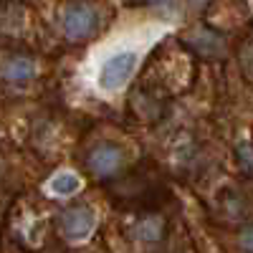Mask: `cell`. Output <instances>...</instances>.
<instances>
[{
	"mask_svg": "<svg viewBox=\"0 0 253 253\" xmlns=\"http://www.w3.org/2000/svg\"><path fill=\"white\" fill-rule=\"evenodd\" d=\"M94 225H96V215L89 205H71L66 210L58 213V230L66 241H86L94 233Z\"/></svg>",
	"mask_w": 253,
	"mask_h": 253,
	"instance_id": "obj_2",
	"label": "cell"
},
{
	"mask_svg": "<svg viewBox=\"0 0 253 253\" xmlns=\"http://www.w3.org/2000/svg\"><path fill=\"white\" fill-rule=\"evenodd\" d=\"M165 236V218L162 215H144L134 223V238L142 243H157Z\"/></svg>",
	"mask_w": 253,
	"mask_h": 253,
	"instance_id": "obj_7",
	"label": "cell"
},
{
	"mask_svg": "<svg viewBox=\"0 0 253 253\" xmlns=\"http://www.w3.org/2000/svg\"><path fill=\"white\" fill-rule=\"evenodd\" d=\"M134 69H137V53H132V51L117 53V56L104 61V66L99 71V86L107 91H117L119 86H124L129 81Z\"/></svg>",
	"mask_w": 253,
	"mask_h": 253,
	"instance_id": "obj_4",
	"label": "cell"
},
{
	"mask_svg": "<svg viewBox=\"0 0 253 253\" xmlns=\"http://www.w3.org/2000/svg\"><path fill=\"white\" fill-rule=\"evenodd\" d=\"M238 243H241V248H243L246 253H253V225H246V228L241 230Z\"/></svg>",
	"mask_w": 253,
	"mask_h": 253,
	"instance_id": "obj_9",
	"label": "cell"
},
{
	"mask_svg": "<svg viewBox=\"0 0 253 253\" xmlns=\"http://www.w3.org/2000/svg\"><path fill=\"white\" fill-rule=\"evenodd\" d=\"M79 187H81V180L74 172H58L51 177V193H56L61 198H69V195L79 193Z\"/></svg>",
	"mask_w": 253,
	"mask_h": 253,
	"instance_id": "obj_8",
	"label": "cell"
},
{
	"mask_svg": "<svg viewBox=\"0 0 253 253\" xmlns=\"http://www.w3.org/2000/svg\"><path fill=\"white\" fill-rule=\"evenodd\" d=\"M61 28L74 43L89 41L99 31V8L89 0H74L61 10Z\"/></svg>",
	"mask_w": 253,
	"mask_h": 253,
	"instance_id": "obj_1",
	"label": "cell"
},
{
	"mask_svg": "<svg viewBox=\"0 0 253 253\" xmlns=\"http://www.w3.org/2000/svg\"><path fill=\"white\" fill-rule=\"evenodd\" d=\"M187 43L193 46L200 56H205V58H220V56L225 53V41H223V36L215 33V31H210V28L195 31L193 36L187 38Z\"/></svg>",
	"mask_w": 253,
	"mask_h": 253,
	"instance_id": "obj_6",
	"label": "cell"
},
{
	"mask_svg": "<svg viewBox=\"0 0 253 253\" xmlns=\"http://www.w3.org/2000/svg\"><path fill=\"white\" fill-rule=\"evenodd\" d=\"M124 165V150L112 142H101L86 155V170L96 180H109L114 177Z\"/></svg>",
	"mask_w": 253,
	"mask_h": 253,
	"instance_id": "obj_3",
	"label": "cell"
},
{
	"mask_svg": "<svg viewBox=\"0 0 253 253\" xmlns=\"http://www.w3.org/2000/svg\"><path fill=\"white\" fill-rule=\"evenodd\" d=\"M36 76V61L26 53H8L3 58V81L5 84H28Z\"/></svg>",
	"mask_w": 253,
	"mask_h": 253,
	"instance_id": "obj_5",
	"label": "cell"
}]
</instances>
